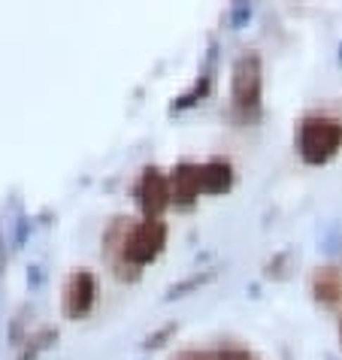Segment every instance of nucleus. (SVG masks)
<instances>
[{
	"instance_id": "11",
	"label": "nucleus",
	"mask_w": 342,
	"mask_h": 360,
	"mask_svg": "<svg viewBox=\"0 0 342 360\" xmlns=\"http://www.w3.org/2000/svg\"><path fill=\"white\" fill-rule=\"evenodd\" d=\"M339 336H342V321H339Z\"/></svg>"
},
{
	"instance_id": "12",
	"label": "nucleus",
	"mask_w": 342,
	"mask_h": 360,
	"mask_svg": "<svg viewBox=\"0 0 342 360\" xmlns=\"http://www.w3.org/2000/svg\"><path fill=\"white\" fill-rule=\"evenodd\" d=\"M339 58H342V49H339Z\"/></svg>"
},
{
	"instance_id": "9",
	"label": "nucleus",
	"mask_w": 342,
	"mask_h": 360,
	"mask_svg": "<svg viewBox=\"0 0 342 360\" xmlns=\"http://www.w3.org/2000/svg\"><path fill=\"white\" fill-rule=\"evenodd\" d=\"M213 360H255L246 348H224V352H215Z\"/></svg>"
},
{
	"instance_id": "10",
	"label": "nucleus",
	"mask_w": 342,
	"mask_h": 360,
	"mask_svg": "<svg viewBox=\"0 0 342 360\" xmlns=\"http://www.w3.org/2000/svg\"><path fill=\"white\" fill-rule=\"evenodd\" d=\"M248 15H251V6H248V4H236L234 9H230V25H234V27L243 25Z\"/></svg>"
},
{
	"instance_id": "1",
	"label": "nucleus",
	"mask_w": 342,
	"mask_h": 360,
	"mask_svg": "<svg viewBox=\"0 0 342 360\" xmlns=\"http://www.w3.org/2000/svg\"><path fill=\"white\" fill-rule=\"evenodd\" d=\"M297 148H300V158L312 167L334 161L342 148V122L324 112L306 115L297 131Z\"/></svg>"
},
{
	"instance_id": "6",
	"label": "nucleus",
	"mask_w": 342,
	"mask_h": 360,
	"mask_svg": "<svg viewBox=\"0 0 342 360\" xmlns=\"http://www.w3.org/2000/svg\"><path fill=\"white\" fill-rule=\"evenodd\" d=\"M170 191H173V203L176 206H191L194 200L200 197V164H191V161H182L173 167L170 173Z\"/></svg>"
},
{
	"instance_id": "3",
	"label": "nucleus",
	"mask_w": 342,
	"mask_h": 360,
	"mask_svg": "<svg viewBox=\"0 0 342 360\" xmlns=\"http://www.w3.org/2000/svg\"><path fill=\"white\" fill-rule=\"evenodd\" d=\"M167 245V224L160 218H146L127 230L125 243H122V255L130 266H143L148 261L164 252Z\"/></svg>"
},
{
	"instance_id": "2",
	"label": "nucleus",
	"mask_w": 342,
	"mask_h": 360,
	"mask_svg": "<svg viewBox=\"0 0 342 360\" xmlns=\"http://www.w3.org/2000/svg\"><path fill=\"white\" fill-rule=\"evenodd\" d=\"M230 94H234V109L243 122H255L260 115V94H264V73H260V55L243 52L230 70Z\"/></svg>"
},
{
	"instance_id": "5",
	"label": "nucleus",
	"mask_w": 342,
	"mask_h": 360,
	"mask_svg": "<svg viewBox=\"0 0 342 360\" xmlns=\"http://www.w3.org/2000/svg\"><path fill=\"white\" fill-rule=\"evenodd\" d=\"M94 297H97L94 276L88 273V269H76V273L67 278V288H64V312L70 318L88 315L94 306Z\"/></svg>"
},
{
	"instance_id": "7",
	"label": "nucleus",
	"mask_w": 342,
	"mask_h": 360,
	"mask_svg": "<svg viewBox=\"0 0 342 360\" xmlns=\"http://www.w3.org/2000/svg\"><path fill=\"white\" fill-rule=\"evenodd\" d=\"M200 188L206 194H227L234 188V167L224 158H213V161L200 164Z\"/></svg>"
},
{
	"instance_id": "4",
	"label": "nucleus",
	"mask_w": 342,
	"mask_h": 360,
	"mask_svg": "<svg viewBox=\"0 0 342 360\" xmlns=\"http://www.w3.org/2000/svg\"><path fill=\"white\" fill-rule=\"evenodd\" d=\"M137 203L146 212V218H160V212L173 203L170 176H164L158 167H146L137 182Z\"/></svg>"
},
{
	"instance_id": "8",
	"label": "nucleus",
	"mask_w": 342,
	"mask_h": 360,
	"mask_svg": "<svg viewBox=\"0 0 342 360\" xmlns=\"http://www.w3.org/2000/svg\"><path fill=\"white\" fill-rule=\"evenodd\" d=\"M312 294L324 306H339L342 303V273L336 266H321L312 273Z\"/></svg>"
}]
</instances>
